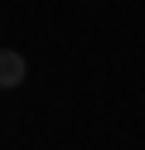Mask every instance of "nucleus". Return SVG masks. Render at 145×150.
<instances>
[{"instance_id":"f257e3e1","label":"nucleus","mask_w":145,"mask_h":150,"mask_svg":"<svg viewBox=\"0 0 145 150\" xmlns=\"http://www.w3.org/2000/svg\"><path fill=\"white\" fill-rule=\"evenodd\" d=\"M24 58H19L15 49H0V87H19V82H24Z\"/></svg>"}]
</instances>
